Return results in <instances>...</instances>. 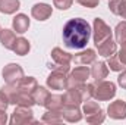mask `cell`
I'll return each mask as SVG.
<instances>
[{
    "instance_id": "18",
    "label": "cell",
    "mask_w": 126,
    "mask_h": 125,
    "mask_svg": "<svg viewBox=\"0 0 126 125\" xmlns=\"http://www.w3.org/2000/svg\"><path fill=\"white\" fill-rule=\"evenodd\" d=\"M15 41H16V35H15V32L12 31V30H7V28L0 30V43H1V46L4 49L12 50Z\"/></svg>"
},
{
    "instance_id": "5",
    "label": "cell",
    "mask_w": 126,
    "mask_h": 125,
    "mask_svg": "<svg viewBox=\"0 0 126 125\" xmlns=\"http://www.w3.org/2000/svg\"><path fill=\"white\" fill-rule=\"evenodd\" d=\"M9 122L12 125H24V124H35L37 121L34 119V112H32V109L30 106H18L13 110Z\"/></svg>"
},
{
    "instance_id": "14",
    "label": "cell",
    "mask_w": 126,
    "mask_h": 125,
    "mask_svg": "<svg viewBox=\"0 0 126 125\" xmlns=\"http://www.w3.org/2000/svg\"><path fill=\"white\" fill-rule=\"evenodd\" d=\"M95 59H97V55H95V50H93V49H87L73 56V61L76 65H85V66L94 63Z\"/></svg>"
},
{
    "instance_id": "12",
    "label": "cell",
    "mask_w": 126,
    "mask_h": 125,
    "mask_svg": "<svg viewBox=\"0 0 126 125\" xmlns=\"http://www.w3.org/2000/svg\"><path fill=\"white\" fill-rule=\"evenodd\" d=\"M107 113L113 119H125L126 118V103L123 100H114L107 107Z\"/></svg>"
},
{
    "instance_id": "9",
    "label": "cell",
    "mask_w": 126,
    "mask_h": 125,
    "mask_svg": "<svg viewBox=\"0 0 126 125\" xmlns=\"http://www.w3.org/2000/svg\"><path fill=\"white\" fill-rule=\"evenodd\" d=\"M66 83H67V74L59 69H53L51 74L47 77V87H50L51 90H64Z\"/></svg>"
},
{
    "instance_id": "8",
    "label": "cell",
    "mask_w": 126,
    "mask_h": 125,
    "mask_svg": "<svg viewBox=\"0 0 126 125\" xmlns=\"http://www.w3.org/2000/svg\"><path fill=\"white\" fill-rule=\"evenodd\" d=\"M1 75L6 81V84H16L19 83L25 75H24V69L21 65L18 63H9L3 68L1 71Z\"/></svg>"
},
{
    "instance_id": "10",
    "label": "cell",
    "mask_w": 126,
    "mask_h": 125,
    "mask_svg": "<svg viewBox=\"0 0 126 125\" xmlns=\"http://www.w3.org/2000/svg\"><path fill=\"white\" fill-rule=\"evenodd\" d=\"M53 13V7L47 3H35L31 9V15L37 21H47Z\"/></svg>"
},
{
    "instance_id": "1",
    "label": "cell",
    "mask_w": 126,
    "mask_h": 125,
    "mask_svg": "<svg viewBox=\"0 0 126 125\" xmlns=\"http://www.w3.org/2000/svg\"><path fill=\"white\" fill-rule=\"evenodd\" d=\"M91 27L82 18L69 19L63 27V43L69 49H84L91 37Z\"/></svg>"
},
{
    "instance_id": "24",
    "label": "cell",
    "mask_w": 126,
    "mask_h": 125,
    "mask_svg": "<svg viewBox=\"0 0 126 125\" xmlns=\"http://www.w3.org/2000/svg\"><path fill=\"white\" fill-rule=\"evenodd\" d=\"M21 7L19 0H0V12L4 15H12Z\"/></svg>"
},
{
    "instance_id": "29",
    "label": "cell",
    "mask_w": 126,
    "mask_h": 125,
    "mask_svg": "<svg viewBox=\"0 0 126 125\" xmlns=\"http://www.w3.org/2000/svg\"><path fill=\"white\" fill-rule=\"evenodd\" d=\"M9 104H10V102H9L7 96L4 94V91L0 90V110H4L6 112V109L9 107Z\"/></svg>"
},
{
    "instance_id": "26",
    "label": "cell",
    "mask_w": 126,
    "mask_h": 125,
    "mask_svg": "<svg viewBox=\"0 0 126 125\" xmlns=\"http://www.w3.org/2000/svg\"><path fill=\"white\" fill-rule=\"evenodd\" d=\"M114 37H116V43H123L126 41V21H122L116 25L114 28Z\"/></svg>"
},
{
    "instance_id": "27",
    "label": "cell",
    "mask_w": 126,
    "mask_h": 125,
    "mask_svg": "<svg viewBox=\"0 0 126 125\" xmlns=\"http://www.w3.org/2000/svg\"><path fill=\"white\" fill-rule=\"evenodd\" d=\"M107 66H109L111 71H114V72H120V71L123 69V66H125V65L120 62V59H119V56H117L116 53H113L111 56H109Z\"/></svg>"
},
{
    "instance_id": "22",
    "label": "cell",
    "mask_w": 126,
    "mask_h": 125,
    "mask_svg": "<svg viewBox=\"0 0 126 125\" xmlns=\"http://www.w3.org/2000/svg\"><path fill=\"white\" fill-rule=\"evenodd\" d=\"M44 124H50V125H57L63 122V115L62 110H47L44 115H43V119H41Z\"/></svg>"
},
{
    "instance_id": "20",
    "label": "cell",
    "mask_w": 126,
    "mask_h": 125,
    "mask_svg": "<svg viewBox=\"0 0 126 125\" xmlns=\"http://www.w3.org/2000/svg\"><path fill=\"white\" fill-rule=\"evenodd\" d=\"M109 9L111 13L126 19V0H109Z\"/></svg>"
},
{
    "instance_id": "25",
    "label": "cell",
    "mask_w": 126,
    "mask_h": 125,
    "mask_svg": "<svg viewBox=\"0 0 126 125\" xmlns=\"http://www.w3.org/2000/svg\"><path fill=\"white\" fill-rule=\"evenodd\" d=\"M48 90L46 88V87H41V85H37V88L34 90V93H32V97H34V102H35V104H38V106H44L46 104V102H47V99H48Z\"/></svg>"
},
{
    "instance_id": "2",
    "label": "cell",
    "mask_w": 126,
    "mask_h": 125,
    "mask_svg": "<svg viewBox=\"0 0 126 125\" xmlns=\"http://www.w3.org/2000/svg\"><path fill=\"white\" fill-rule=\"evenodd\" d=\"M51 59H53V63H48V69L53 71V69H59V71H63V72H69L70 69V62L73 61V56L67 52H63L60 47H54L51 50Z\"/></svg>"
},
{
    "instance_id": "4",
    "label": "cell",
    "mask_w": 126,
    "mask_h": 125,
    "mask_svg": "<svg viewBox=\"0 0 126 125\" xmlns=\"http://www.w3.org/2000/svg\"><path fill=\"white\" fill-rule=\"evenodd\" d=\"M116 96V85L111 81H100L94 85L93 97L98 102H107Z\"/></svg>"
},
{
    "instance_id": "3",
    "label": "cell",
    "mask_w": 126,
    "mask_h": 125,
    "mask_svg": "<svg viewBox=\"0 0 126 125\" xmlns=\"http://www.w3.org/2000/svg\"><path fill=\"white\" fill-rule=\"evenodd\" d=\"M82 113H84L87 122H88V124H93V125L103 124L104 119H106V113H104V110H103L95 102H91V100L84 102Z\"/></svg>"
},
{
    "instance_id": "21",
    "label": "cell",
    "mask_w": 126,
    "mask_h": 125,
    "mask_svg": "<svg viewBox=\"0 0 126 125\" xmlns=\"http://www.w3.org/2000/svg\"><path fill=\"white\" fill-rule=\"evenodd\" d=\"M16 85H18L19 90H22V91H25L28 94H32L34 90L37 88L38 83H37V80L34 77H24L19 83H16Z\"/></svg>"
},
{
    "instance_id": "7",
    "label": "cell",
    "mask_w": 126,
    "mask_h": 125,
    "mask_svg": "<svg viewBox=\"0 0 126 125\" xmlns=\"http://www.w3.org/2000/svg\"><path fill=\"white\" fill-rule=\"evenodd\" d=\"M111 37V30L110 27L101 19V18H95L94 24H93V40H94V44L98 46L101 44L103 41L109 40Z\"/></svg>"
},
{
    "instance_id": "32",
    "label": "cell",
    "mask_w": 126,
    "mask_h": 125,
    "mask_svg": "<svg viewBox=\"0 0 126 125\" xmlns=\"http://www.w3.org/2000/svg\"><path fill=\"white\" fill-rule=\"evenodd\" d=\"M117 84H119L122 88L126 90V69H123V71L120 72V75L117 77Z\"/></svg>"
},
{
    "instance_id": "30",
    "label": "cell",
    "mask_w": 126,
    "mask_h": 125,
    "mask_svg": "<svg viewBox=\"0 0 126 125\" xmlns=\"http://www.w3.org/2000/svg\"><path fill=\"white\" fill-rule=\"evenodd\" d=\"M81 6H85V7H88V9H94L98 6V3H100V0H76Z\"/></svg>"
},
{
    "instance_id": "15",
    "label": "cell",
    "mask_w": 126,
    "mask_h": 125,
    "mask_svg": "<svg viewBox=\"0 0 126 125\" xmlns=\"http://www.w3.org/2000/svg\"><path fill=\"white\" fill-rule=\"evenodd\" d=\"M30 18L25 15V13H18L13 21H12V27H13V31H16L18 34H24V32L28 31L30 28Z\"/></svg>"
},
{
    "instance_id": "19",
    "label": "cell",
    "mask_w": 126,
    "mask_h": 125,
    "mask_svg": "<svg viewBox=\"0 0 126 125\" xmlns=\"http://www.w3.org/2000/svg\"><path fill=\"white\" fill-rule=\"evenodd\" d=\"M64 103H63V96L60 94H50L44 107L47 110H62Z\"/></svg>"
},
{
    "instance_id": "31",
    "label": "cell",
    "mask_w": 126,
    "mask_h": 125,
    "mask_svg": "<svg viewBox=\"0 0 126 125\" xmlns=\"http://www.w3.org/2000/svg\"><path fill=\"white\" fill-rule=\"evenodd\" d=\"M117 56H119L120 62L123 63V65H126V41H123V43L120 44V50H119Z\"/></svg>"
},
{
    "instance_id": "6",
    "label": "cell",
    "mask_w": 126,
    "mask_h": 125,
    "mask_svg": "<svg viewBox=\"0 0 126 125\" xmlns=\"http://www.w3.org/2000/svg\"><path fill=\"white\" fill-rule=\"evenodd\" d=\"M91 71L88 69V66L85 65H79L78 68H75L73 71H70V74L67 75V83H66V88H72L76 85H81L84 83H87V80L90 78Z\"/></svg>"
},
{
    "instance_id": "33",
    "label": "cell",
    "mask_w": 126,
    "mask_h": 125,
    "mask_svg": "<svg viewBox=\"0 0 126 125\" xmlns=\"http://www.w3.org/2000/svg\"><path fill=\"white\" fill-rule=\"evenodd\" d=\"M7 122V115L4 113V110H0V125H4Z\"/></svg>"
},
{
    "instance_id": "16",
    "label": "cell",
    "mask_w": 126,
    "mask_h": 125,
    "mask_svg": "<svg viewBox=\"0 0 126 125\" xmlns=\"http://www.w3.org/2000/svg\"><path fill=\"white\" fill-rule=\"evenodd\" d=\"M109 75V66L107 63L100 61V62H94V66L91 68V77L94 78L95 83H100L103 81L104 78H107Z\"/></svg>"
},
{
    "instance_id": "17",
    "label": "cell",
    "mask_w": 126,
    "mask_h": 125,
    "mask_svg": "<svg viewBox=\"0 0 126 125\" xmlns=\"http://www.w3.org/2000/svg\"><path fill=\"white\" fill-rule=\"evenodd\" d=\"M116 41L113 40V37H110L109 40H106V41H103L101 44H98V46H95L97 49H98V55H101L103 58H109V56H111L113 53H116Z\"/></svg>"
},
{
    "instance_id": "11",
    "label": "cell",
    "mask_w": 126,
    "mask_h": 125,
    "mask_svg": "<svg viewBox=\"0 0 126 125\" xmlns=\"http://www.w3.org/2000/svg\"><path fill=\"white\" fill-rule=\"evenodd\" d=\"M67 91L63 94V103L64 106H79L81 103H84L82 94L79 91V87H72V88H66Z\"/></svg>"
},
{
    "instance_id": "28",
    "label": "cell",
    "mask_w": 126,
    "mask_h": 125,
    "mask_svg": "<svg viewBox=\"0 0 126 125\" xmlns=\"http://www.w3.org/2000/svg\"><path fill=\"white\" fill-rule=\"evenodd\" d=\"M53 3H54V7H57L60 10H67L72 6L73 0H53Z\"/></svg>"
},
{
    "instance_id": "13",
    "label": "cell",
    "mask_w": 126,
    "mask_h": 125,
    "mask_svg": "<svg viewBox=\"0 0 126 125\" xmlns=\"http://www.w3.org/2000/svg\"><path fill=\"white\" fill-rule=\"evenodd\" d=\"M62 115L63 119L67 122H79L82 119V110L79 106H63Z\"/></svg>"
},
{
    "instance_id": "23",
    "label": "cell",
    "mask_w": 126,
    "mask_h": 125,
    "mask_svg": "<svg viewBox=\"0 0 126 125\" xmlns=\"http://www.w3.org/2000/svg\"><path fill=\"white\" fill-rule=\"evenodd\" d=\"M30 49H31L30 41H28L27 38H24V37H19V38H16V41H15L12 50H13L18 56H25V55H28Z\"/></svg>"
}]
</instances>
